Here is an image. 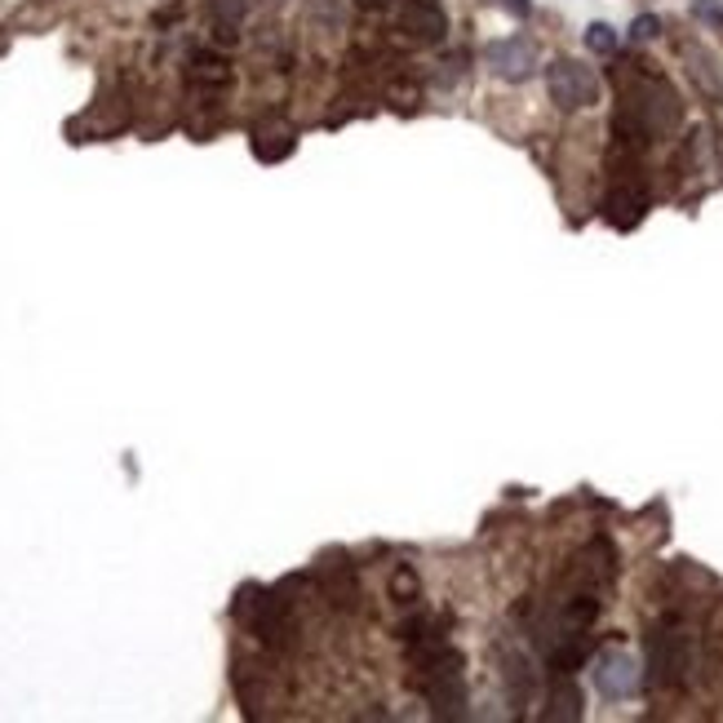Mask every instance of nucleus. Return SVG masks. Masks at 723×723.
<instances>
[{"instance_id": "2", "label": "nucleus", "mask_w": 723, "mask_h": 723, "mask_svg": "<svg viewBox=\"0 0 723 723\" xmlns=\"http://www.w3.org/2000/svg\"><path fill=\"white\" fill-rule=\"evenodd\" d=\"M408 684L422 693V702L430 706L435 720H466L471 693H466V662L453 644L408 662Z\"/></svg>"}, {"instance_id": "5", "label": "nucleus", "mask_w": 723, "mask_h": 723, "mask_svg": "<svg viewBox=\"0 0 723 723\" xmlns=\"http://www.w3.org/2000/svg\"><path fill=\"white\" fill-rule=\"evenodd\" d=\"M546 93H551V102H555L559 111H582V107H595L600 80H595V71H591L586 62H577V58H555V62L546 67Z\"/></svg>"}, {"instance_id": "6", "label": "nucleus", "mask_w": 723, "mask_h": 723, "mask_svg": "<svg viewBox=\"0 0 723 723\" xmlns=\"http://www.w3.org/2000/svg\"><path fill=\"white\" fill-rule=\"evenodd\" d=\"M591 684H595V693H600L604 702H631V697L640 693V684H644V666H640L631 653L608 648V653L595 657Z\"/></svg>"}, {"instance_id": "12", "label": "nucleus", "mask_w": 723, "mask_h": 723, "mask_svg": "<svg viewBox=\"0 0 723 723\" xmlns=\"http://www.w3.org/2000/svg\"><path fill=\"white\" fill-rule=\"evenodd\" d=\"M546 720H555V723L582 720V689L573 684V675H559V671H555L551 697H546Z\"/></svg>"}, {"instance_id": "17", "label": "nucleus", "mask_w": 723, "mask_h": 723, "mask_svg": "<svg viewBox=\"0 0 723 723\" xmlns=\"http://www.w3.org/2000/svg\"><path fill=\"white\" fill-rule=\"evenodd\" d=\"M502 4H506L511 13H519V18H528V13H533V4H528V0H502Z\"/></svg>"}, {"instance_id": "13", "label": "nucleus", "mask_w": 723, "mask_h": 723, "mask_svg": "<svg viewBox=\"0 0 723 723\" xmlns=\"http://www.w3.org/2000/svg\"><path fill=\"white\" fill-rule=\"evenodd\" d=\"M689 62H693V80L702 85V93L723 98V76H720V67H715V58H711L706 49H689Z\"/></svg>"}, {"instance_id": "3", "label": "nucleus", "mask_w": 723, "mask_h": 723, "mask_svg": "<svg viewBox=\"0 0 723 723\" xmlns=\"http://www.w3.org/2000/svg\"><path fill=\"white\" fill-rule=\"evenodd\" d=\"M231 617H236L263 648H271V653H289V648L298 644V635H303L298 613H294V604H289L280 591L245 586V591L236 595V604H231Z\"/></svg>"}, {"instance_id": "14", "label": "nucleus", "mask_w": 723, "mask_h": 723, "mask_svg": "<svg viewBox=\"0 0 723 723\" xmlns=\"http://www.w3.org/2000/svg\"><path fill=\"white\" fill-rule=\"evenodd\" d=\"M417 591H422V586H417V573H413L408 564H399V568L390 573V600L408 608V604H417Z\"/></svg>"}, {"instance_id": "9", "label": "nucleus", "mask_w": 723, "mask_h": 723, "mask_svg": "<svg viewBox=\"0 0 723 723\" xmlns=\"http://www.w3.org/2000/svg\"><path fill=\"white\" fill-rule=\"evenodd\" d=\"M497 666H502V684H506V697H511V706L515 711H524L528 702H533V662L519 653V648H511V644H502L497 648Z\"/></svg>"}, {"instance_id": "7", "label": "nucleus", "mask_w": 723, "mask_h": 723, "mask_svg": "<svg viewBox=\"0 0 723 723\" xmlns=\"http://www.w3.org/2000/svg\"><path fill=\"white\" fill-rule=\"evenodd\" d=\"M484 62L502 80H528L537 67V44L528 36H502V40L484 44Z\"/></svg>"}, {"instance_id": "8", "label": "nucleus", "mask_w": 723, "mask_h": 723, "mask_svg": "<svg viewBox=\"0 0 723 723\" xmlns=\"http://www.w3.org/2000/svg\"><path fill=\"white\" fill-rule=\"evenodd\" d=\"M399 31L413 40V44H439L448 36V13L439 0H404L399 4Z\"/></svg>"}, {"instance_id": "16", "label": "nucleus", "mask_w": 723, "mask_h": 723, "mask_svg": "<svg viewBox=\"0 0 723 723\" xmlns=\"http://www.w3.org/2000/svg\"><path fill=\"white\" fill-rule=\"evenodd\" d=\"M653 36H662V18L657 13H640L631 22V40H653Z\"/></svg>"}, {"instance_id": "10", "label": "nucleus", "mask_w": 723, "mask_h": 723, "mask_svg": "<svg viewBox=\"0 0 723 723\" xmlns=\"http://www.w3.org/2000/svg\"><path fill=\"white\" fill-rule=\"evenodd\" d=\"M316 582L325 591L329 604L338 608H360V582H356V564L343 555V564H320L316 568Z\"/></svg>"}, {"instance_id": "1", "label": "nucleus", "mask_w": 723, "mask_h": 723, "mask_svg": "<svg viewBox=\"0 0 723 723\" xmlns=\"http://www.w3.org/2000/svg\"><path fill=\"white\" fill-rule=\"evenodd\" d=\"M617 89H622V107L613 116V133H617V142L626 151H644L648 142L680 129L684 102H680V93H675V85L666 76L635 62L631 71L617 76Z\"/></svg>"}, {"instance_id": "11", "label": "nucleus", "mask_w": 723, "mask_h": 723, "mask_svg": "<svg viewBox=\"0 0 723 723\" xmlns=\"http://www.w3.org/2000/svg\"><path fill=\"white\" fill-rule=\"evenodd\" d=\"M187 80H191V89H200V93H222V89L231 85V67H227V58H218L214 49H200V53H191Z\"/></svg>"}, {"instance_id": "15", "label": "nucleus", "mask_w": 723, "mask_h": 723, "mask_svg": "<svg viewBox=\"0 0 723 723\" xmlns=\"http://www.w3.org/2000/svg\"><path fill=\"white\" fill-rule=\"evenodd\" d=\"M586 49H591V53H604V58L617 53V31H613L608 22H591V27H586Z\"/></svg>"}, {"instance_id": "4", "label": "nucleus", "mask_w": 723, "mask_h": 723, "mask_svg": "<svg viewBox=\"0 0 723 723\" xmlns=\"http://www.w3.org/2000/svg\"><path fill=\"white\" fill-rule=\"evenodd\" d=\"M693 675V635L680 622H666L648 635V666H644V684L653 693L666 689H684Z\"/></svg>"}]
</instances>
